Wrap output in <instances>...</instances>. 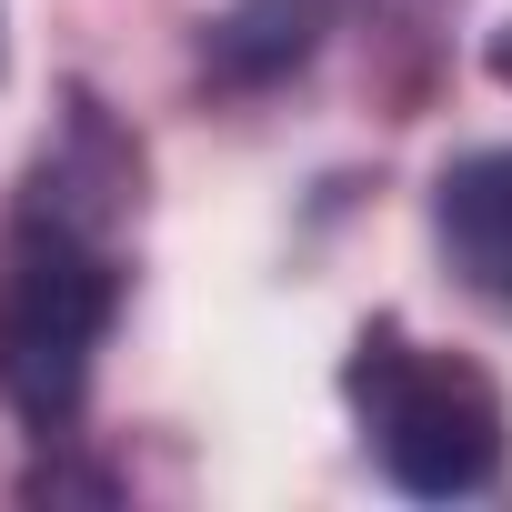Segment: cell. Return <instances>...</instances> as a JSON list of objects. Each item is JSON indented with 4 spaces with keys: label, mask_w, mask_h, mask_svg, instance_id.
I'll use <instances>...</instances> for the list:
<instances>
[{
    "label": "cell",
    "mask_w": 512,
    "mask_h": 512,
    "mask_svg": "<svg viewBox=\"0 0 512 512\" xmlns=\"http://www.w3.org/2000/svg\"><path fill=\"white\" fill-rule=\"evenodd\" d=\"M111 201H81L71 151L41 161L11 241H0V402L31 432H71L91 402L101 332L121 312V251H111Z\"/></svg>",
    "instance_id": "obj_1"
},
{
    "label": "cell",
    "mask_w": 512,
    "mask_h": 512,
    "mask_svg": "<svg viewBox=\"0 0 512 512\" xmlns=\"http://www.w3.org/2000/svg\"><path fill=\"white\" fill-rule=\"evenodd\" d=\"M342 392L362 412V442L382 452V472L422 502H452V492H482L512 452V412L492 392L482 362L462 352H432L412 342L402 322H372L342 362Z\"/></svg>",
    "instance_id": "obj_2"
},
{
    "label": "cell",
    "mask_w": 512,
    "mask_h": 512,
    "mask_svg": "<svg viewBox=\"0 0 512 512\" xmlns=\"http://www.w3.org/2000/svg\"><path fill=\"white\" fill-rule=\"evenodd\" d=\"M432 221H442V251H452V272L512 312V151H472L442 171L432 191Z\"/></svg>",
    "instance_id": "obj_3"
},
{
    "label": "cell",
    "mask_w": 512,
    "mask_h": 512,
    "mask_svg": "<svg viewBox=\"0 0 512 512\" xmlns=\"http://www.w3.org/2000/svg\"><path fill=\"white\" fill-rule=\"evenodd\" d=\"M332 31V0H231V11L201 31V71L231 91H262L282 71H302Z\"/></svg>",
    "instance_id": "obj_4"
},
{
    "label": "cell",
    "mask_w": 512,
    "mask_h": 512,
    "mask_svg": "<svg viewBox=\"0 0 512 512\" xmlns=\"http://www.w3.org/2000/svg\"><path fill=\"white\" fill-rule=\"evenodd\" d=\"M492 81H512V31H502V41H492Z\"/></svg>",
    "instance_id": "obj_5"
}]
</instances>
